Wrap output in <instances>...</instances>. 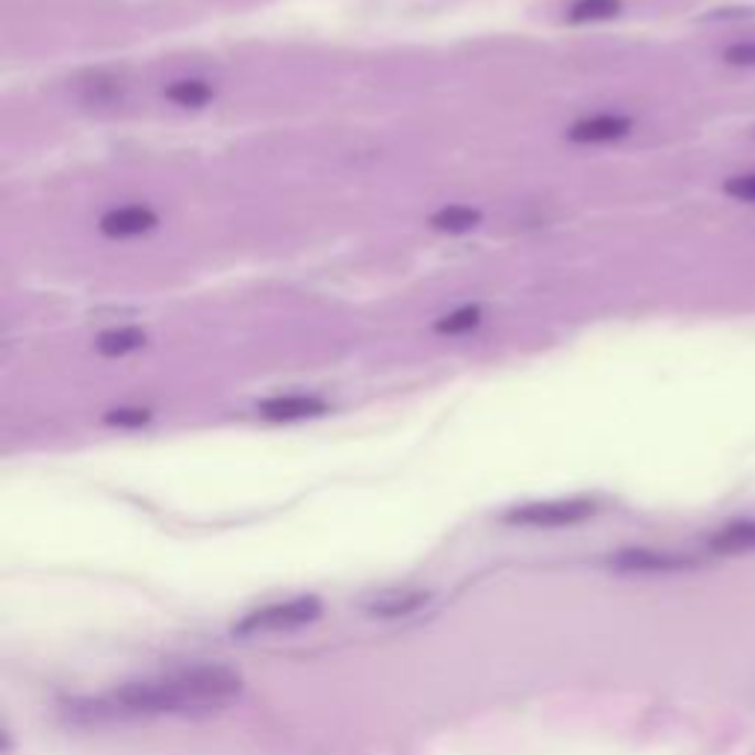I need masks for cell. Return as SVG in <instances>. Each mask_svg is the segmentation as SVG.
<instances>
[{
	"instance_id": "6da1fadb",
	"label": "cell",
	"mask_w": 755,
	"mask_h": 755,
	"mask_svg": "<svg viewBox=\"0 0 755 755\" xmlns=\"http://www.w3.org/2000/svg\"><path fill=\"white\" fill-rule=\"evenodd\" d=\"M243 693V676L225 664L171 667L166 673L125 682L98 700L77 702L72 714L86 720L208 717L234 705Z\"/></svg>"
},
{
	"instance_id": "7a4b0ae2",
	"label": "cell",
	"mask_w": 755,
	"mask_h": 755,
	"mask_svg": "<svg viewBox=\"0 0 755 755\" xmlns=\"http://www.w3.org/2000/svg\"><path fill=\"white\" fill-rule=\"evenodd\" d=\"M322 603L316 596H293L284 603L263 605L257 612L245 614L234 626V638H263V635H289L319 620Z\"/></svg>"
},
{
	"instance_id": "3957f363",
	"label": "cell",
	"mask_w": 755,
	"mask_h": 755,
	"mask_svg": "<svg viewBox=\"0 0 755 755\" xmlns=\"http://www.w3.org/2000/svg\"><path fill=\"white\" fill-rule=\"evenodd\" d=\"M599 511L591 499H552V502H529L504 513V522L511 525H529V529H564L591 520Z\"/></svg>"
},
{
	"instance_id": "277c9868",
	"label": "cell",
	"mask_w": 755,
	"mask_h": 755,
	"mask_svg": "<svg viewBox=\"0 0 755 755\" xmlns=\"http://www.w3.org/2000/svg\"><path fill=\"white\" fill-rule=\"evenodd\" d=\"M428 599H432V591H425V587H384L369 596L363 614L372 620H402L425 608Z\"/></svg>"
},
{
	"instance_id": "5b68a950",
	"label": "cell",
	"mask_w": 755,
	"mask_h": 755,
	"mask_svg": "<svg viewBox=\"0 0 755 755\" xmlns=\"http://www.w3.org/2000/svg\"><path fill=\"white\" fill-rule=\"evenodd\" d=\"M612 564L623 573H679V570H693L696 557L658 552V549H623L612 557Z\"/></svg>"
},
{
	"instance_id": "8992f818",
	"label": "cell",
	"mask_w": 755,
	"mask_h": 755,
	"mask_svg": "<svg viewBox=\"0 0 755 755\" xmlns=\"http://www.w3.org/2000/svg\"><path fill=\"white\" fill-rule=\"evenodd\" d=\"M153 227H157V213L151 208H142V204H127V208L109 210L100 219V234L113 236V240L148 234Z\"/></svg>"
},
{
	"instance_id": "52a82bcc",
	"label": "cell",
	"mask_w": 755,
	"mask_h": 755,
	"mask_svg": "<svg viewBox=\"0 0 755 755\" xmlns=\"http://www.w3.org/2000/svg\"><path fill=\"white\" fill-rule=\"evenodd\" d=\"M257 414L272 423H296V419H310V416L328 414V405L316 396H275L257 407Z\"/></svg>"
},
{
	"instance_id": "ba28073f",
	"label": "cell",
	"mask_w": 755,
	"mask_h": 755,
	"mask_svg": "<svg viewBox=\"0 0 755 755\" xmlns=\"http://www.w3.org/2000/svg\"><path fill=\"white\" fill-rule=\"evenodd\" d=\"M631 118L626 116H594L582 118L576 125L570 127V139L582 145H599V142H614V139H623L629 136Z\"/></svg>"
},
{
	"instance_id": "9c48e42d",
	"label": "cell",
	"mask_w": 755,
	"mask_h": 755,
	"mask_svg": "<svg viewBox=\"0 0 755 755\" xmlns=\"http://www.w3.org/2000/svg\"><path fill=\"white\" fill-rule=\"evenodd\" d=\"M714 555H746L755 552V520H737L723 525L709 538Z\"/></svg>"
},
{
	"instance_id": "30bf717a",
	"label": "cell",
	"mask_w": 755,
	"mask_h": 755,
	"mask_svg": "<svg viewBox=\"0 0 755 755\" xmlns=\"http://www.w3.org/2000/svg\"><path fill=\"white\" fill-rule=\"evenodd\" d=\"M478 222H481V213L472 208H464V204L443 208L440 213L432 216V227H437L443 234H467V231L478 227Z\"/></svg>"
},
{
	"instance_id": "8fae6325",
	"label": "cell",
	"mask_w": 755,
	"mask_h": 755,
	"mask_svg": "<svg viewBox=\"0 0 755 755\" xmlns=\"http://www.w3.org/2000/svg\"><path fill=\"white\" fill-rule=\"evenodd\" d=\"M145 345V333L136 331V328H118V331H107L100 333L95 349L107 358H121V354H130V351L142 349Z\"/></svg>"
},
{
	"instance_id": "7c38bea8",
	"label": "cell",
	"mask_w": 755,
	"mask_h": 755,
	"mask_svg": "<svg viewBox=\"0 0 755 755\" xmlns=\"http://www.w3.org/2000/svg\"><path fill=\"white\" fill-rule=\"evenodd\" d=\"M166 98L178 107H201L213 98V89L204 81H178L166 89Z\"/></svg>"
},
{
	"instance_id": "4fadbf2b",
	"label": "cell",
	"mask_w": 755,
	"mask_h": 755,
	"mask_svg": "<svg viewBox=\"0 0 755 755\" xmlns=\"http://www.w3.org/2000/svg\"><path fill=\"white\" fill-rule=\"evenodd\" d=\"M623 0H573L570 21H605L620 12Z\"/></svg>"
},
{
	"instance_id": "5bb4252c",
	"label": "cell",
	"mask_w": 755,
	"mask_h": 755,
	"mask_svg": "<svg viewBox=\"0 0 755 755\" xmlns=\"http://www.w3.org/2000/svg\"><path fill=\"white\" fill-rule=\"evenodd\" d=\"M478 322H481V310H478V307H460L455 313L443 316L440 322L434 325V331L458 337V333H467L472 331V328H478Z\"/></svg>"
},
{
	"instance_id": "9a60e30c",
	"label": "cell",
	"mask_w": 755,
	"mask_h": 755,
	"mask_svg": "<svg viewBox=\"0 0 755 755\" xmlns=\"http://www.w3.org/2000/svg\"><path fill=\"white\" fill-rule=\"evenodd\" d=\"M723 192L737 201H753L755 204V174H737L723 183Z\"/></svg>"
},
{
	"instance_id": "2e32d148",
	"label": "cell",
	"mask_w": 755,
	"mask_h": 755,
	"mask_svg": "<svg viewBox=\"0 0 755 755\" xmlns=\"http://www.w3.org/2000/svg\"><path fill=\"white\" fill-rule=\"evenodd\" d=\"M723 60L729 65H755V39L749 42H735L723 51Z\"/></svg>"
},
{
	"instance_id": "e0dca14e",
	"label": "cell",
	"mask_w": 755,
	"mask_h": 755,
	"mask_svg": "<svg viewBox=\"0 0 755 755\" xmlns=\"http://www.w3.org/2000/svg\"><path fill=\"white\" fill-rule=\"evenodd\" d=\"M151 419L148 411H136V407H121V411H109L107 423L109 425H125V428H136V425H145Z\"/></svg>"
}]
</instances>
